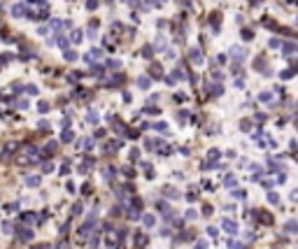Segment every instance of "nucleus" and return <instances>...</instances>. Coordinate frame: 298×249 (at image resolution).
I'll list each match as a JSON object with an SVG mask.
<instances>
[{
  "label": "nucleus",
  "mask_w": 298,
  "mask_h": 249,
  "mask_svg": "<svg viewBox=\"0 0 298 249\" xmlns=\"http://www.w3.org/2000/svg\"><path fill=\"white\" fill-rule=\"evenodd\" d=\"M12 16H16V19H21V16H31L28 2H16V5L12 7Z\"/></svg>",
  "instance_id": "1"
},
{
  "label": "nucleus",
  "mask_w": 298,
  "mask_h": 249,
  "mask_svg": "<svg viewBox=\"0 0 298 249\" xmlns=\"http://www.w3.org/2000/svg\"><path fill=\"white\" fill-rule=\"evenodd\" d=\"M19 221L21 223H40V219H37V214H33V212H23L19 217Z\"/></svg>",
  "instance_id": "2"
},
{
  "label": "nucleus",
  "mask_w": 298,
  "mask_h": 249,
  "mask_svg": "<svg viewBox=\"0 0 298 249\" xmlns=\"http://www.w3.org/2000/svg\"><path fill=\"white\" fill-rule=\"evenodd\" d=\"M100 56H103V49H91V51L86 54V56H84V58H86V61H89L91 65H93V61H98Z\"/></svg>",
  "instance_id": "3"
},
{
  "label": "nucleus",
  "mask_w": 298,
  "mask_h": 249,
  "mask_svg": "<svg viewBox=\"0 0 298 249\" xmlns=\"http://www.w3.org/2000/svg\"><path fill=\"white\" fill-rule=\"evenodd\" d=\"M189 56H191V63H196V65L203 63V51H200V49H191Z\"/></svg>",
  "instance_id": "4"
},
{
  "label": "nucleus",
  "mask_w": 298,
  "mask_h": 249,
  "mask_svg": "<svg viewBox=\"0 0 298 249\" xmlns=\"http://www.w3.org/2000/svg\"><path fill=\"white\" fill-rule=\"evenodd\" d=\"M231 56H233V58L240 63V61H245L247 54H245V49H242V47H233V49H231Z\"/></svg>",
  "instance_id": "5"
},
{
  "label": "nucleus",
  "mask_w": 298,
  "mask_h": 249,
  "mask_svg": "<svg viewBox=\"0 0 298 249\" xmlns=\"http://www.w3.org/2000/svg\"><path fill=\"white\" fill-rule=\"evenodd\" d=\"M221 226H224L226 233H238V223L231 221V219H224V221H221Z\"/></svg>",
  "instance_id": "6"
},
{
  "label": "nucleus",
  "mask_w": 298,
  "mask_h": 249,
  "mask_svg": "<svg viewBox=\"0 0 298 249\" xmlns=\"http://www.w3.org/2000/svg\"><path fill=\"white\" fill-rule=\"evenodd\" d=\"M96 165V161L91 159V156H86L84 159V163H82V168H79V172H91V168Z\"/></svg>",
  "instance_id": "7"
},
{
  "label": "nucleus",
  "mask_w": 298,
  "mask_h": 249,
  "mask_svg": "<svg viewBox=\"0 0 298 249\" xmlns=\"http://www.w3.org/2000/svg\"><path fill=\"white\" fill-rule=\"evenodd\" d=\"M140 168L145 170V175H147V179H154V175H156V172H154V168H152V163H140Z\"/></svg>",
  "instance_id": "8"
},
{
  "label": "nucleus",
  "mask_w": 298,
  "mask_h": 249,
  "mask_svg": "<svg viewBox=\"0 0 298 249\" xmlns=\"http://www.w3.org/2000/svg\"><path fill=\"white\" fill-rule=\"evenodd\" d=\"M16 149H19V144H16V142H10V144L5 147V154H2V159H10V156L14 154Z\"/></svg>",
  "instance_id": "9"
},
{
  "label": "nucleus",
  "mask_w": 298,
  "mask_h": 249,
  "mask_svg": "<svg viewBox=\"0 0 298 249\" xmlns=\"http://www.w3.org/2000/svg\"><path fill=\"white\" fill-rule=\"evenodd\" d=\"M105 70L100 68V65H91V77H96V79H103Z\"/></svg>",
  "instance_id": "10"
},
{
  "label": "nucleus",
  "mask_w": 298,
  "mask_h": 249,
  "mask_svg": "<svg viewBox=\"0 0 298 249\" xmlns=\"http://www.w3.org/2000/svg\"><path fill=\"white\" fill-rule=\"evenodd\" d=\"M142 221H145L147 228H154V226H156V217H154V214H145V217H142Z\"/></svg>",
  "instance_id": "11"
},
{
  "label": "nucleus",
  "mask_w": 298,
  "mask_h": 249,
  "mask_svg": "<svg viewBox=\"0 0 298 249\" xmlns=\"http://www.w3.org/2000/svg\"><path fill=\"white\" fill-rule=\"evenodd\" d=\"M40 177L37 175H31V177H26V186H33V189H35V186H40Z\"/></svg>",
  "instance_id": "12"
},
{
  "label": "nucleus",
  "mask_w": 298,
  "mask_h": 249,
  "mask_svg": "<svg viewBox=\"0 0 298 249\" xmlns=\"http://www.w3.org/2000/svg\"><path fill=\"white\" fill-rule=\"evenodd\" d=\"M135 244H137L140 249H145V247H147V235H145V233H137V235H135Z\"/></svg>",
  "instance_id": "13"
},
{
  "label": "nucleus",
  "mask_w": 298,
  "mask_h": 249,
  "mask_svg": "<svg viewBox=\"0 0 298 249\" xmlns=\"http://www.w3.org/2000/svg\"><path fill=\"white\" fill-rule=\"evenodd\" d=\"M49 28H54V30H61V28H65V21H63V19H51Z\"/></svg>",
  "instance_id": "14"
},
{
  "label": "nucleus",
  "mask_w": 298,
  "mask_h": 249,
  "mask_svg": "<svg viewBox=\"0 0 298 249\" xmlns=\"http://www.w3.org/2000/svg\"><path fill=\"white\" fill-rule=\"evenodd\" d=\"M56 149H58L56 142H49L47 147H44V156H54V154H56Z\"/></svg>",
  "instance_id": "15"
},
{
  "label": "nucleus",
  "mask_w": 298,
  "mask_h": 249,
  "mask_svg": "<svg viewBox=\"0 0 298 249\" xmlns=\"http://www.w3.org/2000/svg\"><path fill=\"white\" fill-rule=\"evenodd\" d=\"M72 140H75V133L65 128V131H63V135H61V142H72Z\"/></svg>",
  "instance_id": "16"
},
{
  "label": "nucleus",
  "mask_w": 298,
  "mask_h": 249,
  "mask_svg": "<svg viewBox=\"0 0 298 249\" xmlns=\"http://www.w3.org/2000/svg\"><path fill=\"white\" fill-rule=\"evenodd\" d=\"M68 40H70V42H75V44H79V42H82V30H72Z\"/></svg>",
  "instance_id": "17"
},
{
  "label": "nucleus",
  "mask_w": 298,
  "mask_h": 249,
  "mask_svg": "<svg viewBox=\"0 0 298 249\" xmlns=\"http://www.w3.org/2000/svg\"><path fill=\"white\" fill-rule=\"evenodd\" d=\"M170 77H173V79H177V82H182V79H186V77H184V70H182V68H177V70H173V74H170Z\"/></svg>",
  "instance_id": "18"
},
{
  "label": "nucleus",
  "mask_w": 298,
  "mask_h": 249,
  "mask_svg": "<svg viewBox=\"0 0 298 249\" xmlns=\"http://www.w3.org/2000/svg\"><path fill=\"white\" fill-rule=\"evenodd\" d=\"M149 72H152L154 77H161L163 70H161V65H158V63H152V65H149Z\"/></svg>",
  "instance_id": "19"
},
{
  "label": "nucleus",
  "mask_w": 298,
  "mask_h": 249,
  "mask_svg": "<svg viewBox=\"0 0 298 249\" xmlns=\"http://www.w3.org/2000/svg\"><path fill=\"white\" fill-rule=\"evenodd\" d=\"M163 193H165L168 198H179V193L173 189V186H165V189H163Z\"/></svg>",
  "instance_id": "20"
},
{
  "label": "nucleus",
  "mask_w": 298,
  "mask_h": 249,
  "mask_svg": "<svg viewBox=\"0 0 298 249\" xmlns=\"http://www.w3.org/2000/svg\"><path fill=\"white\" fill-rule=\"evenodd\" d=\"M149 84H152L149 77H140V79H137V86H140V89H149Z\"/></svg>",
  "instance_id": "21"
},
{
  "label": "nucleus",
  "mask_w": 298,
  "mask_h": 249,
  "mask_svg": "<svg viewBox=\"0 0 298 249\" xmlns=\"http://www.w3.org/2000/svg\"><path fill=\"white\" fill-rule=\"evenodd\" d=\"M86 121H89V123H98V121H100L98 112H93V110H91V112H89V117H86Z\"/></svg>",
  "instance_id": "22"
},
{
  "label": "nucleus",
  "mask_w": 298,
  "mask_h": 249,
  "mask_svg": "<svg viewBox=\"0 0 298 249\" xmlns=\"http://www.w3.org/2000/svg\"><path fill=\"white\" fill-rule=\"evenodd\" d=\"M19 235H21V240H31V238H33V231H28V228L23 231V228L19 226Z\"/></svg>",
  "instance_id": "23"
},
{
  "label": "nucleus",
  "mask_w": 298,
  "mask_h": 249,
  "mask_svg": "<svg viewBox=\"0 0 298 249\" xmlns=\"http://www.w3.org/2000/svg\"><path fill=\"white\" fill-rule=\"evenodd\" d=\"M107 68H110V70H119V68H121V61L110 58V61H107Z\"/></svg>",
  "instance_id": "24"
},
{
  "label": "nucleus",
  "mask_w": 298,
  "mask_h": 249,
  "mask_svg": "<svg viewBox=\"0 0 298 249\" xmlns=\"http://www.w3.org/2000/svg\"><path fill=\"white\" fill-rule=\"evenodd\" d=\"M263 26H266V28H272V30H280V26L272 21V19H263Z\"/></svg>",
  "instance_id": "25"
},
{
  "label": "nucleus",
  "mask_w": 298,
  "mask_h": 249,
  "mask_svg": "<svg viewBox=\"0 0 298 249\" xmlns=\"http://www.w3.org/2000/svg\"><path fill=\"white\" fill-rule=\"evenodd\" d=\"M79 54L77 51H70V49H65V61H77Z\"/></svg>",
  "instance_id": "26"
},
{
  "label": "nucleus",
  "mask_w": 298,
  "mask_h": 249,
  "mask_svg": "<svg viewBox=\"0 0 298 249\" xmlns=\"http://www.w3.org/2000/svg\"><path fill=\"white\" fill-rule=\"evenodd\" d=\"M210 23H212L214 30H219V14H212V16H210Z\"/></svg>",
  "instance_id": "27"
},
{
  "label": "nucleus",
  "mask_w": 298,
  "mask_h": 249,
  "mask_svg": "<svg viewBox=\"0 0 298 249\" xmlns=\"http://www.w3.org/2000/svg\"><path fill=\"white\" fill-rule=\"evenodd\" d=\"M121 82H124V77H121V74H116L114 79H110V82H107V86H119Z\"/></svg>",
  "instance_id": "28"
},
{
  "label": "nucleus",
  "mask_w": 298,
  "mask_h": 249,
  "mask_svg": "<svg viewBox=\"0 0 298 249\" xmlns=\"http://www.w3.org/2000/svg\"><path fill=\"white\" fill-rule=\"evenodd\" d=\"M296 44H293V42H287V44H284V54H293V51H296Z\"/></svg>",
  "instance_id": "29"
},
{
  "label": "nucleus",
  "mask_w": 298,
  "mask_h": 249,
  "mask_svg": "<svg viewBox=\"0 0 298 249\" xmlns=\"http://www.w3.org/2000/svg\"><path fill=\"white\" fill-rule=\"evenodd\" d=\"M23 91H26V93H31V95H37V86H35V84H28V86H23Z\"/></svg>",
  "instance_id": "30"
},
{
  "label": "nucleus",
  "mask_w": 298,
  "mask_h": 249,
  "mask_svg": "<svg viewBox=\"0 0 298 249\" xmlns=\"http://www.w3.org/2000/svg\"><path fill=\"white\" fill-rule=\"evenodd\" d=\"M68 79H70V82H79V79H82V72H77V70H75V72L68 74Z\"/></svg>",
  "instance_id": "31"
},
{
  "label": "nucleus",
  "mask_w": 298,
  "mask_h": 249,
  "mask_svg": "<svg viewBox=\"0 0 298 249\" xmlns=\"http://www.w3.org/2000/svg\"><path fill=\"white\" fill-rule=\"evenodd\" d=\"M47 110H49V102H44V100H40V102H37V112H42V114H44Z\"/></svg>",
  "instance_id": "32"
},
{
  "label": "nucleus",
  "mask_w": 298,
  "mask_h": 249,
  "mask_svg": "<svg viewBox=\"0 0 298 249\" xmlns=\"http://www.w3.org/2000/svg\"><path fill=\"white\" fill-rule=\"evenodd\" d=\"M140 159V149H131V154H128V161H137Z\"/></svg>",
  "instance_id": "33"
},
{
  "label": "nucleus",
  "mask_w": 298,
  "mask_h": 249,
  "mask_svg": "<svg viewBox=\"0 0 298 249\" xmlns=\"http://www.w3.org/2000/svg\"><path fill=\"white\" fill-rule=\"evenodd\" d=\"M152 128H154V131H168V123L158 121V123H152Z\"/></svg>",
  "instance_id": "34"
},
{
  "label": "nucleus",
  "mask_w": 298,
  "mask_h": 249,
  "mask_svg": "<svg viewBox=\"0 0 298 249\" xmlns=\"http://www.w3.org/2000/svg\"><path fill=\"white\" fill-rule=\"evenodd\" d=\"M224 184H226V186H235V177H233V175H226Z\"/></svg>",
  "instance_id": "35"
},
{
  "label": "nucleus",
  "mask_w": 298,
  "mask_h": 249,
  "mask_svg": "<svg viewBox=\"0 0 298 249\" xmlns=\"http://www.w3.org/2000/svg\"><path fill=\"white\" fill-rule=\"evenodd\" d=\"M82 210H84L82 203H75V205H72V214H82Z\"/></svg>",
  "instance_id": "36"
},
{
  "label": "nucleus",
  "mask_w": 298,
  "mask_h": 249,
  "mask_svg": "<svg viewBox=\"0 0 298 249\" xmlns=\"http://www.w3.org/2000/svg\"><path fill=\"white\" fill-rule=\"evenodd\" d=\"M98 242H100L98 235H91V238H89V247H98Z\"/></svg>",
  "instance_id": "37"
},
{
  "label": "nucleus",
  "mask_w": 298,
  "mask_h": 249,
  "mask_svg": "<svg viewBox=\"0 0 298 249\" xmlns=\"http://www.w3.org/2000/svg\"><path fill=\"white\" fill-rule=\"evenodd\" d=\"M210 161H217V159H219V149H210Z\"/></svg>",
  "instance_id": "38"
},
{
  "label": "nucleus",
  "mask_w": 298,
  "mask_h": 249,
  "mask_svg": "<svg viewBox=\"0 0 298 249\" xmlns=\"http://www.w3.org/2000/svg\"><path fill=\"white\" fill-rule=\"evenodd\" d=\"M152 54H154L152 47H145V49H142V56H145V58H152Z\"/></svg>",
  "instance_id": "39"
},
{
  "label": "nucleus",
  "mask_w": 298,
  "mask_h": 249,
  "mask_svg": "<svg viewBox=\"0 0 298 249\" xmlns=\"http://www.w3.org/2000/svg\"><path fill=\"white\" fill-rule=\"evenodd\" d=\"M124 175L126 177H133V175H135V170H133L131 165H126V168H124Z\"/></svg>",
  "instance_id": "40"
},
{
  "label": "nucleus",
  "mask_w": 298,
  "mask_h": 249,
  "mask_svg": "<svg viewBox=\"0 0 298 249\" xmlns=\"http://www.w3.org/2000/svg\"><path fill=\"white\" fill-rule=\"evenodd\" d=\"M268 44H270V47H272V49H277V47H282V42H280L277 37H272V40H270V42H268Z\"/></svg>",
  "instance_id": "41"
},
{
  "label": "nucleus",
  "mask_w": 298,
  "mask_h": 249,
  "mask_svg": "<svg viewBox=\"0 0 298 249\" xmlns=\"http://www.w3.org/2000/svg\"><path fill=\"white\" fill-rule=\"evenodd\" d=\"M5 210H7V212H16L19 205H16V203H10V205H5Z\"/></svg>",
  "instance_id": "42"
},
{
  "label": "nucleus",
  "mask_w": 298,
  "mask_h": 249,
  "mask_svg": "<svg viewBox=\"0 0 298 249\" xmlns=\"http://www.w3.org/2000/svg\"><path fill=\"white\" fill-rule=\"evenodd\" d=\"M242 37H245V40H251V37H254V33H251L249 28H245V30H242Z\"/></svg>",
  "instance_id": "43"
},
{
  "label": "nucleus",
  "mask_w": 298,
  "mask_h": 249,
  "mask_svg": "<svg viewBox=\"0 0 298 249\" xmlns=\"http://www.w3.org/2000/svg\"><path fill=\"white\" fill-rule=\"evenodd\" d=\"M96 7H98V0H89L86 2V10H96Z\"/></svg>",
  "instance_id": "44"
},
{
  "label": "nucleus",
  "mask_w": 298,
  "mask_h": 249,
  "mask_svg": "<svg viewBox=\"0 0 298 249\" xmlns=\"http://www.w3.org/2000/svg\"><path fill=\"white\" fill-rule=\"evenodd\" d=\"M51 170H54L51 163H42V172H51Z\"/></svg>",
  "instance_id": "45"
},
{
  "label": "nucleus",
  "mask_w": 298,
  "mask_h": 249,
  "mask_svg": "<svg viewBox=\"0 0 298 249\" xmlns=\"http://www.w3.org/2000/svg\"><path fill=\"white\" fill-rule=\"evenodd\" d=\"M175 100H177V102H184V100H186V93H175Z\"/></svg>",
  "instance_id": "46"
},
{
  "label": "nucleus",
  "mask_w": 298,
  "mask_h": 249,
  "mask_svg": "<svg viewBox=\"0 0 298 249\" xmlns=\"http://www.w3.org/2000/svg\"><path fill=\"white\" fill-rule=\"evenodd\" d=\"M37 128H40V131H49V123L47 121H37Z\"/></svg>",
  "instance_id": "47"
},
{
  "label": "nucleus",
  "mask_w": 298,
  "mask_h": 249,
  "mask_svg": "<svg viewBox=\"0 0 298 249\" xmlns=\"http://www.w3.org/2000/svg\"><path fill=\"white\" fill-rule=\"evenodd\" d=\"M263 65H266V61H263V58H256V63H254V68H256V70H261Z\"/></svg>",
  "instance_id": "48"
},
{
  "label": "nucleus",
  "mask_w": 298,
  "mask_h": 249,
  "mask_svg": "<svg viewBox=\"0 0 298 249\" xmlns=\"http://www.w3.org/2000/svg\"><path fill=\"white\" fill-rule=\"evenodd\" d=\"M221 91H224V89H221L219 84H217V86H212V93H214V95H221Z\"/></svg>",
  "instance_id": "49"
},
{
  "label": "nucleus",
  "mask_w": 298,
  "mask_h": 249,
  "mask_svg": "<svg viewBox=\"0 0 298 249\" xmlns=\"http://www.w3.org/2000/svg\"><path fill=\"white\" fill-rule=\"evenodd\" d=\"M296 228H298V226H296V221H289V223H287V231H291V233L296 231Z\"/></svg>",
  "instance_id": "50"
},
{
  "label": "nucleus",
  "mask_w": 298,
  "mask_h": 249,
  "mask_svg": "<svg viewBox=\"0 0 298 249\" xmlns=\"http://www.w3.org/2000/svg\"><path fill=\"white\" fill-rule=\"evenodd\" d=\"M196 249H207V242H205V240H200V242H196Z\"/></svg>",
  "instance_id": "51"
},
{
  "label": "nucleus",
  "mask_w": 298,
  "mask_h": 249,
  "mask_svg": "<svg viewBox=\"0 0 298 249\" xmlns=\"http://www.w3.org/2000/svg\"><path fill=\"white\" fill-rule=\"evenodd\" d=\"M2 233H12V223H2Z\"/></svg>",
  "instance_id": "52"
},
{
  "label": "nucleus",
  "mask_w": 298,
  "mask_h": 249,
  "mask_svg": "<svg viewBox=\"0 0 298 249\" xmlns=\"http://www.w3.org/2000/svg\"><path fill=\"white\" fill-rule=\"evenodd\" d=\"M291 74H293V70H284V72H282V79H289Z\"/></svg>",
  "instance_id": "53"
},
{
  "label": "nucleus",
  "mask_w": 298,
  "mask_h": 249,
  "mask_svg": "<svg viewBox=\"0 0 298 249\" xmlns=\"http://www.w3.org/2000/svg\"><path fill=\"white\" fill-rule=\"evenodd\" d=\"M203 214H205V217H210V214H212V207L205 205V207H203Z\"/></svg>",
  "instance_id": "54"
},
{
  "label": "nucleus",
  "mask_w": 298,
  "mask_h": 249,
  "mask_svg": "<svg viewBox=\"0 0 298 249\" xmlns=\"http://www.w3.org/2000/svg\"><path fill=\"white\" fill-rule=\"evenodd\" d=\"M268 200H270V203H277L280 198H277V193H270V196H268Z\"/></svg>",
  "instance_id": "55"
},
{
  "label": "nucleus",
  "mask_w": 298,
  "mask_h": 249,
  "mask_svg": "<svg viewBox=\"0 0 298 249\" xmlns=\"http://www.w3.org/2000/svg\"><path fill=\"white\" fill-rule=\"evenodd\" d=\"M186 219H189V221H191V219H196V212H194V210H189V212H186Z\"/></svg>",
  "instance_id": "56"
},
{
  "label": "nucleus",
  "mask_w": 298,
  "mask_h": 249,
  "mask_svg": "<svg viewBox=\"0 0 298 249\" xmlns=\"http://www.w3.org/2000/svg\"><path fill=\"white\" fill-rule=\"evenodd\" d=\"M82 193H91V184H84L82 186Z\"/></svg>",
  "instance_id": "57"
},
{
  "label": "nucleus",
  "mask_w": 298,
  "mask_h": 249,
  "mask_svg": "<svg viewBox=\"0 0 298 249\" xmlns=\"http://www.w3.org/2000/svg\"><path fill=\"white\" fill-rule=\"evenodd\" d=\"M58 249H70V247H68V242H61V247H58Z\"/></svg>",
  "instance_id": "58"
},
{
  "label": "nucleus",
  "mask_w": 298,
  "mask_h": 249,
  "mask_svg": "<svg viewBox=\"0 0 298 249\" xmlns=\"http://www.w3.org/2000/svg\"><path fill=\"white\" fill-rule=\"evenodd\" d=\"M158 2H161V0H158Z\"/></svg>",
  "instance_id": "59"
}]
</instances>
